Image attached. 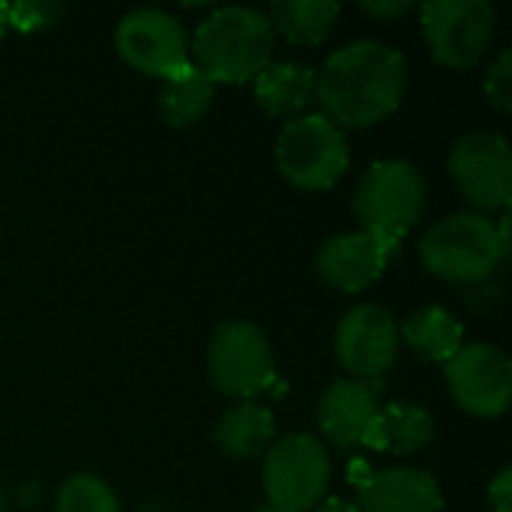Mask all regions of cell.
<instances>
[{"instance_id":"8fae6325","label":"cell","mask_w":512,"mask_h":512,"mask_svg":"<svg viewBox=\"0 0 512 512\" xmlns=\"http://www.w3.org/2000/svg\"><path fill=\"white\" fill-rule=\"evenodd\" d=\"M399 321L378 303H360L336 327V357L354 381L384 378L399 357Z\"/></svg>"},{"instance_id":"ac0fdd59","label":"cell","mask_w":512,"mask_h":512,"mask_svg":"<svg viewBox=\"0 0 512 512\" xmlns=\"http://www.w3.org/2000/svg\"><path fill=\"white\" fill-rule=\"evenodd\" d=\"M276 441V420L267 408L255 402H240L228 408L216 426V447L228 459H258Z\"/></svg>"},{"instance_id":"cb8c5ba5","label":"cell","mask_w":512,"mask_h":512,"mask_svg":"<svg viewBox=\"0 0 512 512\" xmlns=\"http://www.w3.org/2000/svg\"><path fill=\"white\" fill-rule=\"evenodd\" d=\"M483 87H486V96H489V102L498 108V111H510L512 108V57L510 51H501L498 57H495V63L489 66V72H486V81H483Z\"/></svg>"},{"instance_id":"4316f807","label":"cell","mask_w":512,"mask_h":512,"mask_svg":"<svg viewBox=\"0 0 512 512\" xmlns=\"http://www.w3.org/2000/svg\"><path fill=\"white\" fill-rule=\"evenodd\" d=\"M315 512H360L351 501H342V498H327Z\"/></svg>"},{"instance_id":"f546056e","label":"cell","mask_w":512,"mask_h":512,"mask_svg":"<svg viewBox=\"0 0 512 512\" xmlns=\"http://www.w3.org/2000/svg\"><path fill=\"white\" fill-rule=\"evenodd\" d=\"M258 512H279V510H273V507H264V510H258Z\"/></svg>"},{"instance_id":"7402d4cb","label":"cell","mask_w":512,"mask_h":512,"mask_svg":"<svg viewBox=\"0 0 512 512\" xmlns=\"http://www.w3.org/2000/svg\"><path fill=\"white\" fill-rule=\"evenodd\" d=\"M54 512H123L114 489L96 474H72L57 492Z\"/></svg>"},{"instance_id":"8992f818","label":"cell","mask_w":512,"mask_h":512,"mask_svg":"<svg viewBox=\"0 0 512 512\" xmlns=\"http://www.w3.org/2000/svg\"><path fill=\"white\" fill-rule=\"evenodd\" d=\"M261 477L273 510L309 512L330 486V456L315 435H285L264 453Z\"/></svg>"},{"instance_id":"83f0119b","label":"cell","mask_w":512,"mask_h":512,"mask_svg":"<svg viewBox=\"0 0 512 512\" xmlns=\"http://www.w3.org/2000/svg\"><path fill=\"white\" fill-rule=\"evenodd\" d=\"M6 30H9V24H6V3L0 0V39H3Z\"/></svg>"},{"instance_id":"ffe728a7","label":"cell","mask_w":512,"mask_h":512,"mask_svg":"<svg viewBox=\"0 0 512 512\" xmlns=\"http://www.w3.org/2000/svg\"><path fill=\"white\" fill-rule=\"evenodd\" d=\"M267 21L273 33L279 30L294 45H318L330 36L339 3L330 0H273L267 6Z\"/></svg>"},{"instance_id":"7c38bea8","label":"cell","mask_w":512,"mask_h":512,"mask_svg":"<svg viewBox=\"0 0 512 512\" xmlns=\"http://www.w3.org/2000/svg\"><path fill=\"white\" fill-rule=\"evenodd\" d=\"M114 42L120 57L144 75L168 78L189 63L186 30L165 9H132L120 18Z\"/></svg>"},{"instance_id":"52a82bcc","label":"cell","mask_w":512,"mask_h":512,"mask_svg":"<svg viewBox=\"0 0 512 512\" xmlns=\"http://www.w3.org/2000/svg\"><path fill=\"white\" fill-rule=\"evenodd\" d=\"M420 24L438 63L471 69L495 39V6L486 0H429L420 9Z\"/></svg>"},{"instance_id":"2e32d148","label":"cell","mask_w":512,"mask_h":512,"mask_svg":"<svg viewBox=\"0 0 512 512\" xmlns=\"http://www.w3.org/2000/svg\"><path fill=\"white\" fill-rule=\"evenodd\" d=\"M318 96V72L306 63L273 60L255 75V102L270 117H300Z\"/></svg>"},{"instance_id":"277c9868","label":"cell","mask_w":512,"mask_h":512,"mask_svg":"<svg viewBox=\"0 0 512 512\" xmlns=\"http://www.w3.org/2000/svg\"><path fill=\"white\" fill-rule=\"evenodd\" d=\"M426 207V180L405 159H381L375 162L357 192H354V216L363 231L384 237L399 246V240L414 228Z\"/></svg>"},{"instance_id":"d6986e66","label":"cell","mask_w":512,"mask_h":512,"mask_svg":"<svg viewBox=\"0 0 512 512\" xmlns=\"http://www.w3.org/2000/svg\"><path fill=\"white\" fill-rule=\"evenodd\" d=\"M399 336L408 342V348L423 357L426 363H447L462 345H465V333L462 324L453 318V312H447L444 306H426L417 309L405 327H399Z\"/></svg>"},{"instance_id":"5b68a950","label":"cell","mask_w":512,"mask_h":512,"mask_svg":"<svg viewBox=\"0 0 512 512\" xmlns=\"http://www.w3.org/2000/svg\"><path fill=\"white\" fill-rule=\"evenodd\" d=\"M351 162L345 129L327 114H300L285 123L276 141V165L285 180L306 192L333 189Z\"/></svg>"},{"instance_id":"ba28073f","label":"cell","mask_w":512,"mask_h":512,"mask_svg":"<svg viewBox=\"0 0 512 512\" xmlns=\"http://www.w3.org/2000/svg\"><path fill=\"white\" fill-rule=\"evenodd\" d=\"M207 369L225 396L243 402L264 393L276 378L270 342L249 321H228L216 327L207 348Z\"/></svg>"},{"instance_id":"5bb4252c","label":"cell","mask_w":512,"mask_h":512,"mask_svg":"<svg viewBox=\"0 0 512 512\" xmlns=\"http://www.w3.org/2000/svg\"><path fill=\"white\" fill-rule=\"evenodd\" d=\"M378 393L354 378L333 381L318 402V426L327 441L342 450H357L369 444L375 417H378Z\"/></svg>"},{"instance_id":"d4e9b609","label":"cell","mask_w":512,"mask_h":512,"mask_svg":"<svg viewBox=\"0 0 512 512\" xmlns=\"http://www.w3.org/2000/svg\"><path fill=\"white\" fill-rule=\"evenodd\" d=\"M489 507L492 512H512V471L501 468L489 486Z\"/></svg>"},{"instance_id":"e0dca14e","label":"cell","mask_w":512,"mask_h":512,"mask_svg":"<svg viewBox=\"0 0 512 512\" xmlns=\"http://www.w3.org/2000/svg\"><path fill=\"white\" fill-rule=\"evenodd\" d=\"M432 435H435V420L426 408L414 402H390L378 411L366 447L393 456H411L423 450L432 441Z\"/></svg>"},{"instance_id":"44dd1931","label":"cell","mask_w":512,"mask_h":512,"mask_svg":"<svg viewBox=\"0 0 512 512\" xmlns=\"http://www.w3.org/2000/svg\"><path fill=\"white\" fill-rule=\"evenodd\" d=\"M213 90H216V84L189 60L183 69H177L174 75L165 78L162 93H159V111L177 129L192 126L207 114V108L213 102Z\"/></svg>"},{"instance_id":"4fadbf2b","label":"cell","mask_w":512,"mask_h":512,"mask_svg":"<svg viewBox=\"0 0 512 512\" xmlns=\"http://www.w3.org/2000/svg\"><path fill=\"white\" fill-rule=\"evenodd\" d=\"M396 252L393 243H387L384 237L372 234V231H351V234H339V237H330L318 258H315V267H318V276L339 288V291H363L369 288L387 267V258Z\"/></svg>"},{"instance_id":"7a4b0ae2","label":"cell","mask_w":512,"mask_h":512,"mask_svg":"<svg viewBox=\"0 0 512 512\" xmlns=\"http://www.w3.org/2000/svg\"><path fill=\"white\" fill-rule=\"evenodd\" d=\"M276 33L255 6H222L195 33L189 60L213 81L243 84L273 63Z\"/></svg>"},{"instance_id":"6da1fadb","label":"cell","mask_w":512,"mask_h":512,"mask_svg":"<svg viewBox=\"0 0 512 512\" xmlns=\"http://www.w3.org/2000/svg\"><path fill=\"white\" fill-rule=\"evenodd\" d=\"M405 87V57L387 42L360 39L324 60L315 102L339 129H363L387 120L399 108Z\"/></svg>"},{"instance_id":"603a6c76","label":"cell","mask_w":512,"mask_h":512,"mask_svg":"<svg viewBox=\"0 0 512 512\" xmlns=\"http://www.w3.org/2000/svg\"><path fill=\"white\" fill-rule=\"evenodd\" d=\"M63 15V6L54 0H18L6 3V24L18 33H39L51 24H57Z\"/></svg>"},{"instance_id":"9a60e30c","label":"cell","mask_w":512,"mask_h":512,"mask_svg":"<svg viewBox=\"0 0 512 512\" xmlns=\"http://www.w3.org/2000/svg\"><path fill=\"white\" fill-rule=\"evenodd\" d=\"M354 507L360 512H441L444 495L429 471L387 468L363 483Z\"/></svg>"},{"instance_id":"30bf717a","label":"cell","mask_w":512,"mask_h":512,"mask_svg":"<svg viewBox=\"0 0 512 512\" xmlns=\"http://www.w3.org/2000/svg\"><path fill=\"white\" fill-rule=\"evenodd\" d=\"M459 192L480 210H507L512 201V150L501 132H468L450 150Z\"/></svg>"},{"instance_id":"f1b7e54d","label":"cell","mask_w":512,"mask_h":512,"mask_svg":"<svg viewBox=\"0 0 512 512\" xmlns=\"http://www.w3.org/2000/svg\"><path fill=\"white\" fill-rule=\"evenodd\" d=\"M0 512H9V504H6V489H3V480H0Z\"/></svg>"},{"instance_id":"3957f363","label":"cell","mask_w":512,"mask_h":512,"mask_svg":"<svg viewBox=\"0 0 512 512\" xmlns=\"http://www.w3.org/2000/svg\"><path fill=\"white\" fill-rule=\"evenodd\" d=\"M423 267L444 282H483L507 261L495 222L483 213H456L420 237Z\"/></svg>"},{"instance_id":"9c48e42d","label":"cell","mask_w":512,"mask_h":512,"mask_svg":"<svg viewBox=\"0 0 512 512\" xmlns=\"http://www.w3.org/2000/svg\"><path fill=\"white\" fill-rule=\"evenodd\" d=\"M447 387L456 405L471 417H501L512 402L510 357L486 342L462 345L447 363Z\"/></svg>"},{"instance_id":"484cf974","label":"cell","mask_w":512,"mask_h":512,"mask_svg":"<svg viewBox=\"0 0 512 512\" xmlns=\"http://www.w3.org/2000/svg\"><path fill=\"white\" fill-rule=\"evenodd\" d=\"M369 15H378V18H399L405 12L414 9L411 0H363L360 3Z\"/></svg>"}]
</instances>
